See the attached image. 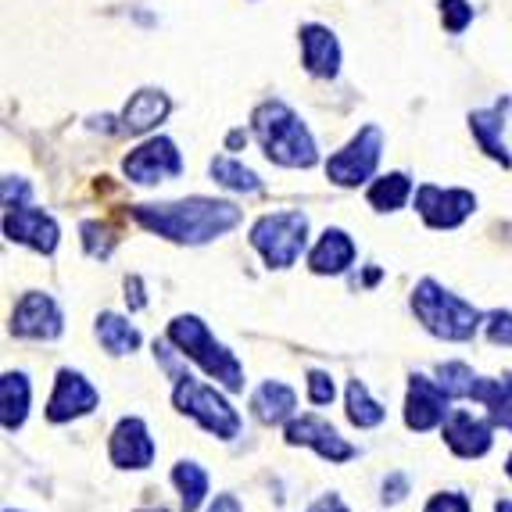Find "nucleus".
Wrapping results in <instances>:
<instances>
[{
  "mask_svg": "<svg viewBox=\"0 0 512 512\" xmlns=\"http://www.w3.org/2000/svg\"><path fill=\"white\" fill-rule=\"evenodd\" d=\"M129 215L144 230L158 233V237L172 240V244H190V248L219 240L222 233H230L244 219V212L233 201H215V197H187V201H165V205H133Z\"/></svg>",
  "mask_w": 512,
  "mask_h": 512,
  "instance_id": "obj_1",
  "label": "nucleus"
},
{
  "mask_svg": "<svg viewBox=\"0 0 512 512\" xmlns=\"http://www.w3.org/2000/svg\"><path fill=\"white\" fill-rule=\"evenodd\" d=\"M251 133L262 144V154L283 169H312L319 162L316 137L298 119V111L283 101H262L251 111Z\"/></svg>",
  "mask_w": 512,
  "mask_h": 512,
  "instance_id": "obj_2",
  "label": "nucleus"
},
{
  "mask_svg": "<svg viewBox=\"0 0 512 512\" xmlns=\"http://www.w3.org/2000/svg\"><path fill=\"white\" fill-rule=\"evenodd\" d=\"M412 312L423 323V330L441 337V341H470L484 326V316L459 294L444 291L437 280H419L412 291Z\"/></svg>",
  "mask_w": 512,
  "mask_h": 512,
  "instance_id": "obj_3",
  "label": "nucleus"
},
{
  "mask_svg": "<svg viewBox=\"0 0 512 512\" xmlns=\"http://www.w3.org/2000/svg\"><path fill=\"white\" fill-rule=\"evenodd\" d=\"M169 344L180 348L183 359L197 362L212 380H219L226 391H240L244 387V369H240L237 355L226 344H219L212 337L205 323L197 316H176L169 323Z\"/></svg>",
  "mask_w": 512,
  "mask_h": 512,
  "instance_id": "obj_4",
  "label": "nucleus"
},
{
  "mask_svg": "<svg viewBox=\"0 0 512 512\" xmlns=\"http://www.w3.org/2000/svg\"><path fill=\"white\" fill-rule=\"evenodd\" d=\"M308 244L305 212H273L251 226V248L265 258L269 269H291Z\"/></svg>",
  "mask_w": 512,
  "mask_h": 512,
  "instance_id": "obj_5",
  "label": "nucleus"
},
{
  "mask_svg": "<svg viewBox=\"0 0 512 512\" xmlns=\"http://www.w3.org/2000/svg\"><path fill=\"white\" fill-rule=\"evenodd\" d=\"M172 405L183 412V416L197 419L208 434H215L219 441H233L240 434V416L226 398H222L215 387L201 384L194 376H180L176 387H172Z\"/></svg>",
  "mask_w": 512,
  "mask_h": 512,
  "instance_id": "obj_6",
  "label": "nucleus"
},
{
  "mask_svg": "<svg viewBox=\"0 0 512 512\" xmlns=\"http://www.w3.org/2000/svg\"><path fill=\"white\" fill-rule=\"evenodd\" d=\"M380 154H384V133H380V126L369 122L326 162V180L337 183V187H359V183L373 180Z\"/></svg>",
  "mask_w": 512,
  "mask_h": 512,
  "instance_id": "obj_7",
  "label": "nucleus"
},
{
  "mask_svg": "<svg viewBox=\"0 0 512 512\" xmlns=\"http://www.w3.org/2000/svg\"><path fill=\"white\" fill-rule=\"evenodd\" d=\"M416 212L430 230H455V226H462V222L477 212V197H473V190H462V187L423 183L416 190Z\"/></svg>",
  "mask_w": 512,
  "mask_h": 512,
  "instance_id": "obj_8",
  "label": "nucleus"
},
{
  "mask_svg": "<svg viewBox=\"0 0 512 512\" xmlns=\"http://www.w3.org/2000/svg\"><path fill=\"white\" fill-rule=\"evenodd\" d=\"M122 172H126L133 183H140V187H154V183L180 176L183 158L169 137H151V140H144L137 151H129L126 158H122Z\"/></svg>",
  "mask_w": 512,
  "mask_h": 512,
  "instance_id": "obj_9",
  "label": "nucleus"
},
{
  "mask_svg": "<svg viewBox=\"0 0 512 512\" xmlns=\"http://www.w3.org/2000/svg\"><path fill=\"white\" fill-rule=\"evenodd\" d=\"M61 330H65V316L51 294L29 291L11 312V333L26 341H58Z\"/></svg>",
  "mask_w": 512,
  "mask_h": 512,
  "instance_id": "obj_10",
  "label": "nucleus"
},
{
  "mask_svg": "<svg viewBox=\"0 0 512 512\" xmlns=\"http://www.w3.org/2000/svg\"><path fill=\"white\" fill-rule=\"evenodd\" d=\"M448 402L452 394L444 391L441 380H430V376L412 373L409 380V398H405V427L423 434V430H434L437 423L448 419Z\"/></svg>",
  "mask_w": 512,
  "mask_h": 512,
  "instance_id": "obj_11",
  "label": "nucleus"
},
{
  "mask_svg": "<svg viewBox=\"0 0 512 512\" xmlns=\"http://www.w3.org/2000/svg\"><path fill=\"white\" fill-rule=\"evenodd\" d=\"M101 394L97 387L86 380L76 369H58V380H54V394L47 402V419L51 423H69V419H79L86 412H94Z\"/></svg>",
  "mask_w": 512,
  "mask_h": 512,
  "instance_id": "obj_12",
  "label": "nucleus"
},
{
  "mask_svg": "<svg viewBox=\"0 0 512 512\" xmlns=\"http://www.w3.org/2000/svg\"><path fill=\"white\" fill-rule=\"evenodd\" d=\"M4 237L15 240V244H26V248L40 251V255H54L61 244L58 222L43 208H15V212H4Z\"/></svg>",
  "mask_w": 512,
  "mask_h": 512,
  "instance_id": "obj_13",
  "label": "nucleus"
},
{
  "mask_svg": "<svg viewBox=\"0 0 512 512\" xmlns=\"http://www.w3.org/2000/svg\"><path fill=\"white\" fill-rule=\"evenodd\" d=\"M108 455L119 470H147V466L154 462V441H151V430H147L144 419L140 416L119 419L115 430H111Z\"/></svg>",
  "mask_w": 512,
  "mask_h": 512,
  "instance_id": "obj_14",
  "label": "nucleus"
},
{
  "mask_svg": "<svg viewBox=\"0 0 512 512\" xmlns=\"http://www.w3.org/2000/svg\"><path fill=\"white\" fill-rule=\"evenodd\" d=\"M287 444L312 448V452H319L323 459H330V462H348V459H355V455H359L341 434H337V430L330 427V423H326V419H319V416L291 419V423H287Z\"/></svg>",
  "mask_w": 512,
  "mask_h": 512,
  "instance_id": "obj_15",
  "label": "nucleus"
},
{
  "mask_svg": "<svg viewBox=\"0 0 512 512\" xmlns=\"http://www.w3.org/2000/svg\"><path fill=\"white\" fill-rule=\"evenodd\" d=\"M301 40V61H305V72L316 79H337L341 76V43L333 36V29L319 26V22H308L298 33Z\"/></svg>",
  "mask_w": 512,
  "mask_h": 512,
  "instance_id": "obj_16",
  "label": "nucleus"
},
{
  "mask_svg": "<svg viewBox=\"0 0 512 512\" xmlns=\"http://www.w3.org/2000/svg\"><path fill=\"white\" fill-rule=\"evenodd\" d=\"M491 423L477 419L466 409H452L444 419V444L452 448L459 459H480V455L491 452Z\"/></svg>",
  "mask_w": 512,
  "mask_h": 512,
  "instance_id": "obj_17",
  "label": "nucleus"
},
{
  "mask_svg": "<svg viewBox=\"0 0 512 512\" xmlns=\"http://www.w3.org/2000/svg\"><path fill=\"white\" fill-rule=\"evenodd\" d=\"M505 111H509V97H502V101L491 104V108L470 111V133H473V140H477V147L491 158V162H498L502 169H512V154L502 140Z\"/></svg>",
  "mask_w": 512,
  "mask_h": 512,
  "instance_id": "obj_18",
  "label": "nucleus"
},
{
  "mask_svg": "<svg viewBox=\"0 0 512 512\" xmlns=\"http://www.w3.org/2000/svg\"><path fill=\"white\" fill-rule=\"evenodd\" d=\"M169 111H172L169 94H162V90H137L126 101V108H122L119 129L129 133V137H140V133H151L154 126H162L169 119Z\"/></svg>",
  "mask_w": 512,
  "mask_h": 512,
  "instance_id": "obj_19",
  "label": "nucleus"
},
{
  "mask_svg": "<svg viewBox=\"0 0 512 512\" xmlns=\"http://www.w3.org/2000/svg\"><path fill=\"white\" fill-rule=\"evenodd\" d=\"M351 262H355V240L344 230H337V226L326 230L316 248H312V255H308V269L316 276H341Z\"/></svg>",
  "mask_w": 512,
  "mask_h": 512,
  "instance_id": "obj_20",
  "label": "nucleus"
},
{
  "mask_svg": "<svg viewBox=\"0 0 512 512\" xmlns=\"http://www.w3.org/2000/svg\"><path fill=\"white\" fill-rule=\"evenodd\" d=\"M294 409H298V394L287 384H280V380H265V384L251 394V412H255V419L265 423V427H276L283 419H291Z\"/></svg>",
  "mask_w": 512,
  "mask_h": 512,
  "instance_id": "obj_21",
  "label": "nucleus"
},
{
  "mask_svg": "<svg viewBox=\"0 0 512 512\" xmlns=\"http://www.w3.org/2000/svg\"><path fill=\"white\" fill-rule=\"evenodd\" d=\"M473 402H480L491 416V423L502 430H512V373H505L502 380H491V376H477L473 384Z\"/></svg>",
  "mask_w": 512,
  "mask_h": 512,
  "instance_id": "obj_22",
  "label": "nucleus"
},
{
  "mask_svg": "<svg viewBox=\"0 0 512 512\" xmlns=\"http://www.w3.org/2000/svg\"><path fill=\"white\" fill-rule=\"evenodd\" d=\"M29 394H33V387H29L26 373H4V380H0V423L8 434H15L26 423Z\"/></svg>",
  "mask_w": 512,
  "mask_h": 512,
  "instance_id": "obj_23",
  "label": "nucleus"
},
{
  "mask_svg": "<svg viewBox=\"0 0 512 512\" xmlns=\"http://www.w3.org/2000/svg\"><path fill=\"white\" fill-rule=\"evenodd\" d=\"M97 341L111 355H133L140 348V330L129 319L115 316V312H101L97 316Z\"/></svg>",
  "mask_w": 512,
  "mask_h": 512,
  "instance_id": "obj_24",
  "label": "nucleus"
},
{
  "mask_svg": "<svg viewBox=\"0 0 512 512\" xmlns=\"http://www.w3.org/2000/svg\"><path fill=\"white\" fill-rule=\"evenodd\" d=\"M409 197H412V180L405 172H387V176L369 183L366 190V201L376 212H398V208H405Z\"/></svg>",
  "mask_w": 512,
  "mask_h": 512,
  "instance_id": "obj_25",
  "label": "nucleus"
},
{
  "mask_svg": "<svg viewBox=\"0 0 512 512\" xmlns=\"http://www.w3.org/2000/svg\"><path fill=\"white\" fill-rule=\"evenodd\" d=\"M208 172H212V180L219 183V187L237 190V194H258V190H262V180H258L255 172H251L248 165H240L237 158H226V154L212 158Z\"/></svg>",
  "mask_w": 512,
  "mask_h": 512,
  "instance_id": "obj_26",
  "label": "nucleus"
},
{
  "mask_svg": "<svg viewBox=\"0 0 512 512\" xmlns=\"http://www.w3.org/2000/svg\"><path fill=\"white\" fill-rule=\"evenodd\" d=\"M172 484H176V491H180L183 512L201 509V502H205V495H208V473L201 470L197 462H176Z\"/></svg>",
  "mask_w": 512,
  "mask_h": 512,
  "instance_id": "obj_27",
  "label": "nucleus"
},
{
  "mask_svg": "<svg viewBox=\"0 0 512 512\" xmlns=\"http://www.w3.org/2000/svg\"><path fill=\"white\" fill-rule=\"evenodd\" d=\"M384 416H387V409L366 391V384H362V380H351L348 384V419L351 423H355L359 430H369V427H380Z\"/></svg>",
  "mask_w": 512,
  "mask_h": 512,
  "instance_id": "obj_28",
  "label": "nucleus"
},
{
  "mask_svg": "<svg viewBox=\"0 0 512 512\" xmlns=\"http://www.w3.org/2000/svg\"><path fill=\"white\" fill-rule=\"evenodd\" d=\"M437 380H441V387L452 398H470L473 384H477V373L466 362H444V366H437Z\"/></svg>",
  "mask_w": 512,
  "mask_h": 512,
  "instance_id": "obj_29",
  "label": "nucleus"
},
{
  "mask_svg": "<svg viewBox=\"0 0 512 512\" xmlns=\"http://www.w3.org/2000/svg\"><path fill=\"white\" fill-rule=\"evenodd\" d=\"M79 233H83V248L90 258H108L111 251H115V230L111 226H104V222H83L79 226Z\"/></svg>",
  "mask_w": 512,
  "mask_h": 512,
  "instance_id": "obj_30",
  "label": "nucleus"
},
{
  "mask_svg": "<svg viewBox=\"0 0 512 512\" xmlns=\"http://www.w3.org/2000/svg\"><path fill=\"white\" fill-rule=\"evenodd\" d=\"M437 8H441V26L452 36H462L466 29H470V22H473L470 0H441Z\"/></svg>",
  "mask_w": 512,
  "mask_h": 512,
  "instance_id": "obj_31",
  "label": "nucleus"
},
{
  "mask_svg": "<svg viewBox=\"0 0 512 512\" xmlns=\"http://www.w3.org/2000/svg\"><path fill=\"white\" fill-rule=\"evenodd\" d=\"M484 333L491 344H502V348H512V312L505 308H495L484 316Z\"/></svg>",
  "mask_w": 512,
  "mask_h": 512,
  "instance_id": "obj_32",
  "label": "nucleus"
},
{
  "mask_svg": "<svg viewBox=\"0 0 512 512\" xmlns=\"http://www.w3.org/2000/svg\"><path fill=\"white\" fill-rule=\"evenodd\" d=\"M337 398V387H333V376L323 369H312L308 373V402L312 405H330Z\"/></svg>",
  "mask_w": 512,
  "mask_h": 512,
  "instance_id": "obj_33",
  "label": "nucleus"
},
{
  "mask_svg": "<svg viewBox=\"0 0 512 512\" xmlns=\"http://www.w3.org/2000/svg\"><path fill=\"white\" fill-rule=\"evenodd\" d=\"M33 187H29L22 176H4V212H15V208H26Z\"/></svg>",
  "mask_w": 512,
  "mask_h": 512,
  "instance_id": "obj_34",
  "label": "nucleus"
},
{
  "mask_svg": "<svg viewBox=\"0 0 512 512\" xmlns=\"http://www.w3.org/2000/svg\"><path fill=\"white\" fill-rule=\"evenodd\" d=\"M423 512H473V509H470V498L466 495H459V491H444V495L430 498Z\"/></svg>",
  "mask_w": 512,
  "mask_h": 512,
  "instance_id": "obj_35",
  "label": "nucleus"
},
{
  "mask_svg": "<svg viewBox=\"0 0 512 512\" xmlns=\"http://www.w3.org/2000/svg\"><path fill=\"white\" fill-rule=\"evenodd\" d=\"M409 495V477L405 473H391V477L384 480V502H402V498Z\"/></svg>",
  "mask_w": 512,
  "mask_h": 512,
  "instance_id": "obj_36",
  "label": "nucleus"
},
{
  "mask_svg": "<svg viewBox=\"0 0 512 512\" xmlns=\"http://www.w3.org/2000/svg\"><path fill=\"white\" fill-rule=\"evenodd\" d=\"M126 305H129V312H140V308H147L144 280H140V276H126Z\"/></svg>",
  "mask_w": 512,
  "mask_h": 512,
  "instance_id": "obj_37",
  "label": "nucleus"
},
{
  "mask_svg": "<svg viewBox=\"0 0 512 512\" xmlns=\"http://www.w3.org/2000/svg\"><path fill=\"white\" fill-rule=\"evenodd\" d=\"M308 512H348V505L341 502V495H323Z\"/></svg>",
  "mask_w": 512,
  "mask_h": 512,
  "instance_id": "obj_38",
  "label": "nucleus"
},
{
  "mask_svg": "<svg viewBox=\"0 0 512 512\" xmlns=\"http://www.w3.org/2000/svg\"><path fill=\"white\" fill-rule=\"evenodd\" d=\"M208 512H244V509H240V502H237L233 495H219V498L212 502V509H208Z\"/></svg>",
  "mask_w": 512,
  "mask_h": 512,
  "instance_id": "obj_39",
  "label": "nucleus"
},
{
  "mask_svg": "<svg viewBox=\"0 0 512 512\" xmlns=\"http://www.w3.org/2000/svg\"><path fill=\"white\" fill-rule=\"evenodd\" d=\"M248 144V133H244V129H233L230 137H226V147H230V151H237V147H244Z\"/></svg>",
  "mask_w": 512,
  "mask_h": 512,
  "instance_id": "obj_40",
  "label": "nucleus"
},
{
  "mask_svg": "<svg viewBox=\"0 0 512 512\" xmlns=\"http://www.w3.org/2000/svg\"><path fill=\"white\" fill-rule=\"evenodd\" d=\"M495 512H512V502H509V498H498V502H495Z\"/></svg>",
  "mask_w": 512,
  "mask_h": 512,
  "instance_id": "obj_41",
  "label": "nucleus"
},
{
  "mask_svg": "<svg viewBox=\"0 0 512 512\" xmlns=\"http://www.w3.org/2000/svg\"><path fill=\"white\" fill-rule=\"evenodd\" d=\"M505 473H509V477H512V455H509V462H505Z\"/></svg>",
  "mask_w": 512,
  "mask_h": 512,
  "instance_id": "obj_42",
  "label": "nucleus"
},
{
  "mask_svg": "<svg viewBox=\"0 0 512 512\" xmlns=\"http://www.w3.org/2000/svg\"><path fill=\"white\" fill-rule=\"evenodd\" d=\"M144 512H169V509H144Z\"/></svg>",
  "mask_w": 512,
  "mask_h": 512,
  "instance_id": "obj_43",
  "label": "nucleus"
},
{
  "mask_svg": "<svg viewBox=\"0 0 512 512\" xmlns=\"http://www.w3.org/2000/svg\"><path fill=\"white\" fill-rule=\"evenodd\" d=\"M8 512H11V509H8Z\"/></svg>",
  "mask_w": 512,
  "mask_h": 512,
  "instance_id": "obj_44",
  "label": "nucleus"
}]
</instances>
